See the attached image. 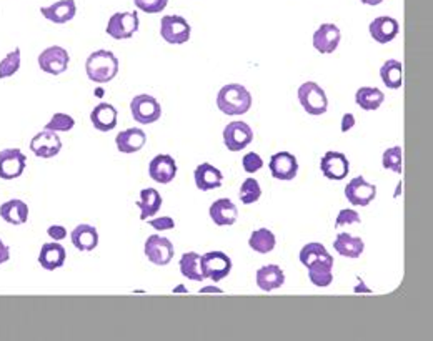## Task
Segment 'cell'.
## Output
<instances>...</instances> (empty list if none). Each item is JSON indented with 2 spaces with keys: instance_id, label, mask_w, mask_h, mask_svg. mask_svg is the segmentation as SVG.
Returning <instances> with one entry per match:
<instances>
[{
  "instance_id": "cell-36",
  "label": "cell",
  "mask_w": 433,
  "mask_h": 341,
  "mask_svg": "<svg viewBox=\"0 0 433 341\" xmlns=\"http://www.w3.org/2000/svg\"><path fill=\"white\" fill-rule=\"evenodd\" d=\"M382 165L387 170L395 172V174H402L403 170V152L402 147H390L383 152Z\"/></svg>"
},
{
  "instance_id": "cell-10",
  "label": "cell",
  "mask_w": 433,
  "mask_h": 341,
  "mask_svg": "<svg viewBox=\"0 0 433 341\" xmlns=\"http://www.w3.org/2000/svg\"><path fill=\"white\" fill-rule=\"evenodd\" d=\"M253 140V132L245 122H232L224 128V143L230 152H240Z\"/></svg>"
},
{
  "instance_id": "cell-2",
  "label": "cell",
  "mask_w": 433,
  "mask_h": 341,
  "mask_svg": "<svg viewBox=\"0 0 433 341\" xmlns=\"http://www.w3.org/2000/svg\"><path fill=\"white\" fill-rule=\"evenodd\" d=\"M87 77L95 84H109L119 74V59L110 50H97L85 62Z\"/></svg>"
},
{
  "instance_id": "cell-14",
  "label": "cell",
  "mask_w": 433,
  "mask_h": 341,
  "mask_svg": "<svg viewBox=\"0 0 433 341\" xmlns=\"http://www.w3.org/2000/svg\"><path fill=\"white\" fill-rule=\"evenodd\" d=\"M320 170L325 179L340 181L349 175L350 163L346 160V155L340 152H327L320 160Z\"/></svg>"
},
{
  "instance_id": "cell-5",
  "label": "cell",
  "mask_w": 433,
  "mask_h": 341,
  "mask_svg": "<svg viewBox=\"0 0 433 341\" xmlns=\"http://www.w3.org/2000/svg\"><path fill=\"white\" fill-rule=\"evenodd\" d=\"M138 16L136 12H117L109 18L105 32L115 40H127L138 30Z\"/></svg>"
},
{
  "instance_id": "cell-26",
  "label": "cell",
  "mask_w": 433,
  "mask_h": 341,
  "mask_svg": "<svg viewBox=\"0 0 433 341\" xmlns=\"http://www.w3.org/2000/svg\"><path fill=\"white\" fill-rule=\"evenodd\" d=\"M285 283V273L280 267L267 265L257 272V285L263 291H273Z\"/></svg>"
},
{
  "instance_id": "cell-19",
  "label": "cell",
  "mask_w": 433,
  "mask_h": 341,
  "mask_svg": "<svg viewBox=\"0 0 433 341\" xmlns=\"http://www.w3.org/2000/svg\"><path fill=\"white\" fill-rule=\"evenodd\" d=\"M210 218L217 227H230L237 222L239 210L232 200L219 199L210 205Z\"/></svg>"
},
{
  "instance_id": "cell-42",
  "label": "cell",
  "mask_w": 433,
  "mask_h": 341,
  "mask_svg": "<svg viewBox=\"0 0 433 341\" xmlns=\"http://www.w3.org/2000/svg\"><path fill=\"white\" fill-rule=\"evenodd\" d=\"M362 220H360V215L355 210H340L339 217H336L335 227H345V225H352V223H360Z\"/></svg>"
},
{
  "instance_id": "cell-31",
  "label": "cell",
  "mask_w": 433,
  "mask_h": 341,
  "mask_svg": "<svg viewBox=\"0 0 433 341\" xmlns=\"http://www.w3.org/2000/svg\"><path fill=\"white\" fill-rule=\"evenodd\" d=\"M136 205L141 208V220H147L158 213L162 206V196L155 189H143L141 191V200Z\"/></svg>"
},
{
  "instance_id": "cell-32",
  "label": "cell",
  "mask_w": 433,
  "mask_h": 341,
  "mask_svg": "<svg viewBox=\"0 0 433 341\" xmlns=\"http://www.w3.org/2000/svg\"><path fill=\"white\" fill-rule=\"evenodd\" d=\"M380 77L382 82L388 89L397 90L403 85V65L398 60H387L380 69Z\"/></svg>"
},
{
  "instance_id": "cell-45",
  "label": "cell",
  "mask_w": 433,
  "mask_h": 341,
  "mask_svg": "<svg viewBox=\"0 0 433 341\" xmlns=\"http://www.w3.org/2000/svg\"><path fill=\"white\" fill-rule=\"evenodd\" d=\"M355 127V115L353 113H345L344 117H341V125H340V130L346 133L349 130H352Z\"/></svg>"
},
{
  "instance_id": "cell-30",
  "label": "cell",
  "mask_w": 433,
  "mask_h": 341,
  "mask_svg": "<svg viewBox=\"0 0 433 341\" xmlns=\"http://www.w3.org/2000/svg\"><path fill=\"white\" fill-rule=\"evenodd\" d=\"M179 267H180V273L187 278V280H194V281L205 280L204 270H202V257L199 253L189 252L182 255Z\"/></svg>"
},
{
  "instance_id": "cell-12",
  "label": "cell",
  "mask_w": 433,
  "mask_h": 341,
  "mask_svg": "<svg viewBox=\"0 0 433 341\" xmlns=\"http://www.w3.org/2000/svg\"><path fill=\"white\" fill-rule=\"evenodd\" d=\"M173 245L168 238H163L160 235H150L146 242V257L153 265L165 267L173 258Z\"/></svg>"
},
{
  "instance_id": "cell-20",
  "label": "cell",
  "mask_w": 433,
  "mask_h": 341,
  "mask_svg": "<svg viewBox=\"0 0 433 341\" xmlns=\"http://www.w3.org/2000/svg\"><path fill=\"white\" fill-rule=\"evenodd\" d=\"M370 35L378 44H388L400 32V26L393 17H377L370 23Z\"/></svg>"
},
{
  "instance_id": "cell-4",
  "label": "cell",
  "mask_w": 433,
  "mask_h": 341,
  "mask_svg": "<svg viewBox=\"0 0 433 341\" xmlns=\"http://www.w3.org/2000/svg\"><path fill=\"white\" fill-rule=\"evenodd\" d=\"M192 27L180 16H163L160 22V35L167 44L182 45L189 42Z\"/></svg>"
},
{
  "instance_id": "cell-37",
  "label": "cell",
  "mask_w": 433,
  "mask_h": 341,
  "mask_svg": "<svg viewBox=\"0 0 433 341\" xmlns=\"http://www.w3.org/2000/svg\"><path fill=\"white\" fill-rule=\"evenodd\" d=\"M240 201L243 205H252L255 201H258L260 196H262V189H260V184L255 179H247L240 186L239 191Z\"/></svg>"
},
{
  "instance_id": "cell-48",
  "label": "cell",
  "mask_w": 433,
  "mask_h": 341,
  "mask_svg": "<svg viewBox=\"0 0 433 341\" xmlns=\"http://www.w3.org/2000/svg\"><path fill=\"white\" fill-rule=\"evenodd\" d=\"M200 293H222V290H220V288H214V286H207V288H204V290H202Z\"/></svg>"
},
{
  "instance_id": "cell-22",
  "label": "cell",
  "mask_w": 433,
  "mask_h": 341,
  "mask_svg": "<svg viewBox=\"0 0 433 341\" xmlns=\"http://www.w3.org/2000/svg\"><path fill=\"white\" fill-rule=\"evenodd\" d=\"M40 13L47 21L54 23H67L70 22L77 13L75 0H60V2L52 4L49 7H42Z\"/></svg>"
},
{
  "instance_id": "cell-35",
  "label": "cell",
  "mask_w": 433,
  "mask_h": 341,
  "mask_svg": "<svg viewBox=\"0 0 433 341\" xmlns=\"http://www.w3.org/2000/svg\"><path fill=\"white\" fill-rule=\"evenodd\" d=\"M320 260H331V255L322 243H309L300 250V262L303 267H309Z\"/></svg>"
},
{
  "instance_id": "cell-8",
  "label": "cell",
  "mask_w": 433,
  "mask_h": 341,
  "mask_svg": "<svg viewBox=\"0 0 433 341\" xmlns=\"http://www.w3.org/2000/svg\"><path fill=\"white\" fill-rule=\"evenodd\" d=\"M202 270H204L205 278L220 281L232 272V260L222 252H209L202 257Z\"/></svg>"
},
{
  "instance_id": "cell-43",
  "label": "cell",
  "mask_w": 433,
  "mask_h": 341,
  "mask_svg": "<svg viewBox=\"0 0 433 341\" xmlns=\"http://www.w3.org/2000/svg\"><path fill=\"white\" fill-rule=\"evenodd\" d=\"M150 227H153L155 230H160V232H165V230H172L175 227V222H173V218L170 217H160L155 220H150Z\"/></svg>"
},
{
  "instance_id": "cell-17",
  "label": "cell",
  "mask_w": 433,
  "mask_h": 341,
  "mask_svg": "<svg viewBox=\"0 0 433 341\" xmlns=\"http://www.w3.org/2000/svg\"><path fill=\"white\" fill-rule=\"evenodd\" d=\"M148 175L157 184H170L177 175V163L170 155H157L148 165Z\"/></svg>"
},
{
  "instance_id": "cell-29",
  "label": "cell",
  "mask_w": 433,
  "mask_h": 341,
  "mask_svg": "<svg viewBox=\"0 0 433 341\" xmlns=\"http://www.w3.org/2000/svg\"><path fill=\"white\" fill-rule=\"evenodd\" d=\"M309 268V278L315 286L325 288L334 280V258L331 260H320L312 263Z\"/></svg>"
},
{
  "instance_id": "cell-3",
  "label": "cell",
  "mask_w": 433,
  "mask_h": 341,
  "mask_svg": "<svg viewBox=\"0 0 433 341\" xmlns=\"http://www.w3.org/2000/svg\"><path fill=\"white\" fill-rule=\"evenodd\" d=\"M297 94L298 102H300L307 113L319 117V115H324L327 108H329V99H327L325 90L322 89L320 85H317L315 82H305V84H302Z\"/></svg>"
},
{
  "instance_id": "cell-38",
  "label": "cell",
  "mask_w": 433,
  "mask_h": 341,
  "mask_svg": "<svg viewBox=\"0 0 433 341\" xmlns=\"http://www.w3.org/2000/svg\"><path fill=\"white\" fill-rule=\"evenodd\" d=\"M21 69V49L12 50L11 54H7L6 59L0 60V80L9 79L13 74H17Z\"/></svg>"
},
{
  "instance_id": "cell-40",
  "label": "cell",
  "mask_w": 433,
  "mask_h": 341,
  "mask_svg": "<svg viewBox=\"0 0 433 341\" xmlns=\"http://www.w3.org/2000/svg\"><path fill=\"white\" fill-rule=\"evenodd\" d=\"M137 9L146 13H160L165 11L168 0H133Z\"/></svg>"
},
{
  "instance_id": "cell-6",
  "label": "cell",
  "mask_w": 433,
  "mask_h": 341,
  "mask_svg": "<svg viewBox=\"0 0 433 341\" xmlns=\"http://www.w3.org/2000/svg\"><path fill=\"white\" fill-rule=\"evenodd\" d=\"M130 112H132L133 120L143 125L157 122L162 117V107L158 100L147 94L133 97L132 102H130Z\"/></svg>"
},
{
  "instance_id": "cell-15",
  "label": "cell",
  "mask_w": 433,
  "mask_h": 341,
  "mask_svg": "<svg viewBox=\"0 0 433 341\" xmlns=\"http://www.w3.org/2000/svg\"><path fill=\"white\" fill-rule=\"evenodd\" d=\"M31 150L38 158H54L62 150V140L55 132L43 130L31 140Z\"/></svg>"
},
{
  "instance_id": "cell-46",
  "label": "cell",
  "mask_w": 433,
  "mask_h": 341,
  "mask_svg": "<svg viewBox=\"0 0 433 341\" xmlns=\"http://www.w3.org/2000/svg\"><path fill=\"white\" fill-rule=\"evenodd\" d=\"M9 260H11V248H9L7 245L0 240V265Z\"/></svg>"
},
{
  "instance_id": "cell-28",
  "label": "cell",
  "mask_w": 433,
  "mask_h": 341,
  "mask_svg": "<svg viewBox=\"0 0 433 341\" xmlns=\"http://www.w3.org/2000/svg\"><path fill=\"white\" fill-rule=\"evenodd\" d=\"M334 248L336 253H340L341 257L346 258H360V255L363 253L365 243L362 238L353 237L350 233H339L336 240L334 242Z\"/></svg>"
},
{
  "instance_id": "cell-44",
  "label": "cell",
  "mask_w": 433,
  "mask_h": 341,
  "mask_svg": "<svg viewBox=\"0 0 433 341\" xmlns=\"http://www.w3.org/2000/svg\"><path fill=\"white\" fill-rule=\"evenodd\" d=\"M47 235L55 242H59V240H64L67 237V230L62 225H52V227L47 228Z\"/></svg>"
},
{
  "instance_id": "cell-33",
  "label": "cell",
  "mask_w": 433,
  "mask_h": 341,
  "mask_svg": "<svg viewBox=\"0 0 433 341\" xmlns=\"http://www.w3.org/2000/svg\"><path fill=\"white\" fill-rule=\"evenodd\" d=\"M383 100L385 94L377 87H360L355 94V102L363 110H377Z\"/></svg>"
},
{
  "instance_id": "cell-16",
  "label": "cell",
  "mask_w": 433,
  "mask_h": 341,
  "mask_svg": "<svg viewBox=\"0 0 433 341\" xmlns=\"http://www.w3.org/2000/svg\"><path fill=\"white\" fill-rule=\"evenodd\" d=\"M340 28L335 23H322L314 33V47L320 54H334L340 44Z\"/></svg>"
},
{
  "instance_id": "cell-23",
  "label": "cell",
  "mask_w": 433,
  "mask_h": 341,
  "mask_svg": "<svg viewBox=\"0 0 433 341\" xmlns=\"http://www.w3.org/2000/svg\"><path fill=\"white\" fill-rule=\"evenodd\" d=\"M67 258L65 248L60 243H45L42 245L40 255H38V263L45 270L54 272L57 268L64 267Z\"/></svg>"
},
{
  "instance_id": "cell-25",
  "label": "cell",
  "mask_w": 433,
  "mask_h": 341,
  "mask_svg": "<svg viewBox=\"0 0 433 341\" xmlns=\"http://www.w3.org/2000/svg\"><path fill=\"white\" fill-rule=\"evenodd\" d=\"M72 243L79 252H92L99 245V232L92 225H79L70 233Z\"/></svg>"
},
{
  "instance_id": "cell-39",
  "label": "cell",
  "mask_w": 433,
  "mask_h": 341,
  "mask_svg": "<svg viewBox=\"0 0 433 341\" xmlns=\"http://www.w3.org/2000/svg\"><path fill=\"white\" fill-rule=\"evenodd\" d=\"M75 127L74 117L67 113H54V117L50 118V122H47L45 130L49 132H70Z\"/></svg>"
},
{
  "instance_id": "cell-11",
  "label": "cell",
  "mask_w": 433,
  "mask_h": 341,
  "mask_svg": "<svg viewBox=\"0 0 433 341\" xmlns=\"http://www.w3.org/2000/svg\"><path fill=\"white\" fill-rule=\"evenodd\" d=\"M345 196L355 206H367L377 196V186L368 184L362 175L355 177L345 186Z\"/></svg>"
},
{
  "instance_id": "cell-34",
  "label": "cell",
  "mask_w": 433,
  "mask_h": 341,
  "mask_svg": "<svg viewBox=\"0 0 433 341\" xmlns=\"http://www.w3.org/2000/svg\"><path fill=\"white\" fill-rule=\"evenodd\" d=\"M248 245L253 252L267 255V253H270L273 248H275L277 240H275V235H273L270 230L258 228V230H255L252 235H250Z\"/></svg>"
},
{
  "instance_id": "cell-7",
  "label": "cell",
  "mask_w": 433,
  "mask_h": 341,
  "mask_svg": "<svg viewBox=\"0 0 433 341\" xmlns=\"http://www.w3.org/2000/svg\"><path fill=\"white\" fill-rule=\"evenodd\" d=\"M69 52H67L64 47L59 45L49 47V49H45L38 55V67H40V70L50 75L64 74V72L69 69Z\"/></svg>"
},
{
  "instance_id": "cell-1",
  "label": "cell",
  "mask_w": 433,
  "mask_h": 341,
  "mask_svg": "<svg viewBox=\"0 0 433 341\" xmlns=\"http://www.w3.org/2000/svg\"><path fill=\"white\" fill-rule=\"evenodd\" d=\"M217 107L220 112L230 115V117L243 115L252 107V95L243 85L229 84L220 89L219 95H217Z\"/></svg>"
},
{
  "instance_id": "cell-47",
  "label": "cell",
  "mask_w": 433,
  "mask_h": 341,
  "mask_svg": "<svg viewBox=\"0 0 433 341\" xmlns=\"http://www.w3.org/2000/svg\"><path fill=\"white\" fill-rule=\"evenodd\" d=\"M360 2L365 4V6H380L383 0H360Z\"/></svg>"
},
{
  "instance_id": "cell-9",
  "label": "cell",
  "mask_w": 433,
  "mask_h": 341,
  "mask_svg": "<svg viewBox=\"0 0 433 341\" xmlns=\"http://www.w3.org/2000/svg\"><path fill=\"white\" fill-rule=\"evenodd\" d=\"M27 165V157L21 148H6L0 152V179L13 180L23 174Z\"/></svg>"
},
{
  "instance_id": "cell-27",
  "label": "cell",
  "mask_w": 433,
  "mask_h": 341,
  "mask_svg": "<svg viewBox=\"0 0 433 341\" xmlns=\"http://www.w3.org/2000/svg\"><path fill=\"white\" fill-rule=\"evenodd\" d=\"M0 217L11 225H23L28 220V206L22 200H9L0 205Z\"/></svg>"
},
{
  "instance_id": "cell-21",
  "label": "cell",
  "mask_w": 433,
  "mask_h": 341,
  "mask_svg": "<svg viewBox=\"0 0 433 341\" xmlns=\"http://www.w3.org/2000/svg\"><path fill=\"white\" fill-rule=\"evenodd\" d=\"M147 142V135L142 128H127L115 137V145L122 153L141 152Z\"/></svg>"
},
{
  "instance_id": "cell-41",
  "label": "cell",
  "mask_w": 433,
  "mask_h": 341,
  "mask_svg": "<svg viewBox=\"0 0 433 341\" xmlns=\"http://www.w3.org/2000/svg\"><path fill=\"white\" fill-rule=\"evenodd\" d=\"M242 165H243V170L247 172V174H255V172H258L260 168L263 167V160L258 153L250 152L242 158Z\"/></svg>"
},
{
  "instance_id": "cell-18",
  "label": "cell",
  "mask_w": 433,
  "mask_h": 341,
  "mask_svg": "<svg viewBox=\"0 0 433 341\" xmlns=\"http://www.w3.org/2000/svg\"><path fill=\"white\" fill-rule=\"evenodd\" d=\"M194 179H195L197 189L202 191H209V190H215V189H220V186H222L224 175L219 168H215L214 165H210V163L205 162V163H200V165L195 168Z\"/></svg>"
},
{
  "instance_id": "cell-13",
  "label": "cell",
  "mask_w": 433,
  "mask_h": 341,
  "mask_svg": "<svg viewBox=\"0 0 433 341\" xmlns=\"http://www.w3.org/2000/svg\"><path fill=\"white\" fill-rule=\"evenodd\" d=\"M268 168H270V174L273 179L283 181L293 180L298 172L297 157L290 152H278L275 155L270 157Z\"/></svg>"
},
{
  "instance_id": "cell-24",
  "label": "cell",
  "mask_w": 433,
  "mask_h": 341,
  "mask_svg": "<svg viewBox=\"0 0 433 341\" xmlns=\"http://www.w3.org/2000/svg\"><path fill=\"white\" fill-rule=\"evenodd\" d=\"M90 122L99 132H110L117 127V108L110 104H99L90 113Z\"/></svg>"
}]
</instances>
